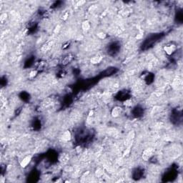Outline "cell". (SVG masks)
<instances>
[{
  "label": "cell",
  "instance_id": "cell-8",
  "mask_svg": "<svg viewBox=\"0 0 183 183\" xmlns=\"http://www.w3.org/2000/svg\"><path fill=\"white\" fill-rule=\"evenodd\" d=\"M71 137H72V135H71V132L69 130H67L62 134V138L64 141H66V142L69 141L71 139Z\"/></svg>",
  "mask_w": 183,
  "mask_h": 183
},
{
  "label": "cell",
  "instance_id": "cell-3",
  "mask_svg": "<svg viewBox=\"0 0 183 183\" xmlns=\"http://www.w3.org/2000/svg\"><path fill=\"white\" fill-rule=\"evenodd\" d=\"M153 153H154V149L152 148L146 149L142 153V159L145 161H148L149 159L152 158Z\"/></svg>",
  "mask_w": 183,
  "mask_h": 183
},
{
  "label": "cell",
  "instance_id": "cell-7",
  "mask_svg": "<svg viewBox=\"0 0 183 183\" xmlns=\"http://www.w3.org/2000/svg\"><path fill=\"white\" fill-rule=\"evenodd\" d=\"M53 45V41H48L47 42L45 43L44 45H42L41 47V50L42 52H47V51H49L50 49L52 48V46Z\"/></svg>",
  "mask_w": 183,
  "mask_h": 183
},
{
  "label": "cell",
  "instance_id": "cell-14",
  "mask_svg": "<svg viewBox=\"0 0 183 183\" xmlns=\"http://www.w3.org/2000/svg\"><path fill=\"white\" fill-rule=\"evenodd\" d=\"M97 36H98V37L100 39H104L105 37H106V35L104 33V32H100V33H99L98 35H97Z\"/></svg>",
  "mask_w": 183,
  "mask_h": 183
},
{
  "label": "cell",
  "instance_id": "cell-1",
  "mask_svg": "<svg viewBox=\"0 0 183 183\" xmlns=\"http://www.w3.org/2000/svg\"><path fill=\"white\" fill-rule=\"evenodd\" d=\"M163 49L167 55H173V54H175L176 52L177 46L175 43L169 42V43H167V45L164 46Z\"/></svg>",
  "mask_w": 183,
  "mask_h": 183
},
{
  "label": "cell",
  "instance_id": "cell-11",
  "mask_svg": "<svg viewBox=\"0 0 183 183\" xmlns=\"http://www.w3.org/2000/svg\"><path fill=\"white\" fill-rule=\"evenodd\" d=\"M133 112H134V114L136 115L137 117H139V115L142 114V112H143L142 108H140V107H135Z\"/></svg>",
  "mask_w": 183,
  "mask_h": 183
},
{
  "label": "cell",
  "instance_id": "cell-5",
  "mask_svg": "<svg viewBox=\"0 0 183 183\" xmlns=\"http://www.w3.org/2000/svg\"><path fill=\"white\" fill-rule=\"evenodd\" d=\"M122 108L121 107H119V106H116L114 107L112 110V116L113 117H118L122 112Z\"/></svg>",
  "mask_w": 183,
  "mask_h": 183
},
{
  "label": "cell",
  "instance_id": "cell-15",
  "mask_svg": "<svg viewBox=\"0 0 183 183\" xmlns=\"http://www.w3.org/2000/svg\"><path fill=\"white\" fill-rule=\"evenodd\" d=\"M68 17H69V14H68L67 12L64 13V14H63V16H62V19H63V20H66V19L68 18Z\"/></svg>",
  "mask_w": 183,
  "mask_h": 183
},
{
  "label": "cell",
  "instance_id": "cell-13",
  "mask_svg": "<svg viewBox=\"0 0 183 183\" xmlns=\"http://www.w3.org/2000/svg\"><path fill=\"white\" fill-rule=\"evenodd\" d=\"M7 17V14L6 13H3L1 14V17H0V20L2 21V23H3V21L6 20V19Z\"/></svg>",
  "mask_w": 183,
  "mask_h": 183
},
{
  "label": "cell",
  "instance_id": "cell-12",
  "mask_svg": "<svg viewBox=\"0 0 183 183\" xmlns=\"http://www.w3.org/2000/svg\"><path fill=\"white\" fill-rule=\"evenodd\" d=\"M37 74H38V70L37 69L31 70L30 73H29V78L32 79V78H35V77H37Z\"/></svg>",
  "mask_w": 183,
  "mask_h": 183
},
{
  "label": "cell",
  "instance_id": "cell-6",
  "mask_svg": "<svg viewBox=\"0 0 183 183\" xmlns=\"http://www.w3.org/2000/svg\"><path fill=\"white\" fill-rule=\"evenodd\" d=\"M102 59H103L102 56L100 55H94L91 58L90 62L93 64H97L100 63L102 61Z\"/></svg>",
  "mask_w": 183,
  "mask_h": 183
},
{
  "label": "cell",
  "instance_id": "cell-2",
  "mask_svg": "<svg viewBox=\"0 0 183 183\" xmlns=\"http://www.w3.org/2000/svg\"><path fill=\"white\" fill-rule=\"evenodd\" d=\"M73 58H74V55L72 53H67V54H66L62 57L60 63H61L62 65L67 66L72 61Z\"/></svg>",
  "mask_w": 183,
  "mask_h": 183
},
{
  "label": "cell",
  "instance_id": "cell-9",
  "mask_svg": "<svg viewBox=\"0 0 183 183\" xmlns=\"http://www.w3.org/2000/svg\"><path fill=\"white\" fill-rule=\"evenodd\" d=\"M143 172L142 170L139 169H137L135 171H134L133 173V177L136 179V180H139V178H141V177L142 176Z\"/></svg>",
  "mask_w": 183,
  "mask_h": 183
},
{
  "label": "cell",
  "instance_id": "cell-10",
  "mask_svg": "<svg viewBox=\"0 0 183 183\" xmlns=\"http://www.w3.org/2000/svg\"><path fill=\"white\" fill-rule=\"evenodd\" d=\"M90 27H91V24H90V23L88 21H83L82 24V28L83 30L88 31V30H90Z\"/></svg>",
  "mask_w": 183,
  "mask_h": 183
},
{
  "label": "cell",
  "instance_id": "cell-4",
  "mask_svg": "<svg viewBox=\"0 0 183 183\" xmlns=\"http://www.w3.org/2000/svg\"><path fill=\"white\" fill-rule=\"evenodd\" d=\"M31 159H32V157H31V155L26 156V157H24V158L22 159V160L21 161L20 166L22 168H26V167L30 164Z\"/></svg>",
  "mask_w": 183,
  "mask_h": 183
}]
</instances>
